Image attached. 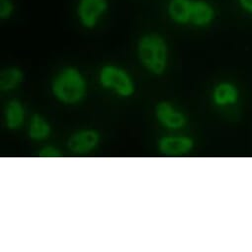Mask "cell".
Returning a JSON list of instances; mask_svg holds the SVG:
<instances>
[{"label": "cell", "instance_id": "5bb4252c", "mask_svg": "<svg viewBox=\"0 0 252 252\" xmlns=\"http://www.w3.org/2000/svg\"><path fill=\"white\" fill-rule=\"evenodd\" d=\"M15 11V4L12 0H0V18L9 19Z\"/></svg>", "mask_w": 252, "mask_h": 252}, {"label": "cell", "instance_id": "30bf717a", "mask_svg": "<svg viewBox=\"0 0 252 252\" xmlns=\"http://www.w3.org/2000/svg\"><path fill=\"white\" fill-rule=\"evenodd\" d=\"M23 78L22 72L17 68H9L1 72L0 76V85L4 90H8L17 86Z\"/></svg>", "mask_w": 252, "mask_h": 252}, {"label": "cell", "instance_id": "2e32d148", "mask_svg": "<svg viewBox=\"0 0 252 252\" xmlns=\"http://www.w3.org/2000/svg\"><path fill=\"white\" fill-rule=\"evenodd\" d=\"M238 3L244 11L252 14V0H238Z\"/></svg>", "mask_w": 252, "mask_h": 252}, {"label": "cell", "instance_id": "3957f363", "mask_svg": "<svg viewBox=\"0 0 252 252\" xmlns=\"http://www.w3.org/2000/svg\"><path fill=\"white\" fill-rule=\"evenodd\" d=\"M108 9V0H77L76 15L83 27L92 29L96 27Z\"/></svg>", "mask_w": 252, "mask_h": 252}, {"label": "cell", "instance_id": "8992f818", "mask_svg": "<svg viewBox=\"0 0 252 252\" xmlns=\"http://www.w3.org/2000/svg\"><path fill=\"white\" fill-rule=\"evenodd\" d=\"M216 17L215 7L207 0H195L194 12L191 23L195 26L204 27L213 22Z\"/></svg>", "mask_w": 252, "mask_h": 252}, {"label": "cell", "instance_id": "8fae6325", "mask_svg": "<svg viewBox=\"0 0 252 252\" xmlns=\"http://www.w3.org/2000/svg\"><path fill=\"white\" fill-rule=\"evenodd\" d=\"M7 125L10 129H17L23 122V109L21 105L17 102H12L9 104L6 112Z\"/></svg>", "mask_w": 252, "mask_h": 252}, {"label": "cell", "instance_id": "6da1fadb", "mask_svg": "<svg viewBox=\"0 0 252 252\" xmlns=\"http://www.w3.org/2000/svg\"><path fill=\"white\" fill-rule=\"evenodd\" d=\"M138 54L142 63L152 72L160 74L167 64V46L158 34L144 36L138 45Z\"/></svg>", "mask_w": 252, "mask_h": 252}, {"label": "cell", "instance_id": "9a60e30c", "mask_svg": "<svg viewBox=\"0 0 252 252\" xmlns=\"http://www.w3.org/2000/svg\"><path fill=\"white\" fill-rule=\"evenodd\" d=\"M40 156L44 157V158H57V157H60L61 155L53 148H46L45 150H43L41 152Z\"/></svg>", "mask_w": 252, "mask_h": 252}, {"label": "cell", "instance_id": "ba28073f", "mask_svg": "<svg viewBox=\"0 0 252 252\" xmlns=\"http://www.w3.org/2000/svg\"><path fill=\"white\" fill-rule=\"evenodd\" d=\"M192 147V142L185 138H166L160 143V149L164 154L176 156L187 152Z\"/></svg>", "mask_w": 252, "mask_h": 252}, {"label": "cell", "instance_id": "7c38bea8", "mask_svg": "<svg viewBox=\"0 0 252 252\" xmlns=\"http://www.w3.org/2000/svg\"><path fill=\"white\" fill-rule=\"evenodd\" d=\"M50 133L49 125L39 116H35L30 128V137L36 140H41L48 137Z\"/></svg>", "mask_w": 252, "mask_h": 252}, {"label": "cell", "instance_id": "277c9868", "mask_svg": "<svg viewBox=\"0 0 252 252\" xmlns=\"http://www.w3.org/2000/svg\"><path fill=\"white\" fill-rule=\"evenodd\" d=\"M100 78L103 85L115 88L124 96H129L134 91L133 83L128 74L115 66L104 67L101 71Z\"/></svg>", "mask_w": 252, "mask_h": 252}, {"label": "cell", "instance_id": "9c48e42d", "mask_svg": "<svg viewBox=\"0 0 252 252\" xmlns=\"http://www.w3.org/2000/svg\"><path fill=\"white\" fill-rule=\"evenodd\" d=\"M157 115L162 123L170 128L181 127L184 123L183 116L175 113L166 103H161L157 107Z\"/></svg>", "mask_w": 252, "mask_h": 252}, {"label": "cell", "instance_id": "5b68a950", "mask_svg": "<svg viewBox=\"0 0 252 252\" xmlns=\"http://www.w3.org/2000/svg\"><path fill=\"white\" fill-rule=\"evenodd\" d=\"M195 0H169L167 14L177 24L191 23Z\"/></svg>", "mask_w": 252, "mask_h": 252}, {"label": "cell", "instance_id": "7a4b0ae2", "mask_svg": "<svg viewBox=\"0 0 252 252\" xmlns=\"http://www.w3.org/2000/svg\"><path fill=\"white\" fill-rule=\"evenodd\" d=\"M55 94L62 101L75 103L84 94V81L80 73L74 68L64 69L54 81Z\"/></svg>", "mask_w": 252, "mask_h": 252}, {"label": "cell", "instance_id": "52a82bcc", "mask_svg": "<svg viewBox=\"0 0 252 252\" xmlns=\"http://www.w3.org/2000/svg\"><path fill=\"white\" fill-rule=\"evenodd\" d=\"M98 143V135L87 131L74 135L68 142L69 149L74 153H85L93 149Z\"/></svg>", "mask_w": 252, "mask_h": 252}, {"label": "cell", "instance_id": "4fadbf2b", "mask_svg": "<svg viewBox=\"0 0 252 252\" xmlns=\"http://www.w3.org/2000/svg\"><path fill=\"white\" fill-rule=\"evenodd\" d=\"M235 91L229 85L223 84L218 87L216 91V101L219 104H224L228 102H233L235 100Z\"/></svg>", "mask_w": 252, "mask_h": 252}]
</instances>
